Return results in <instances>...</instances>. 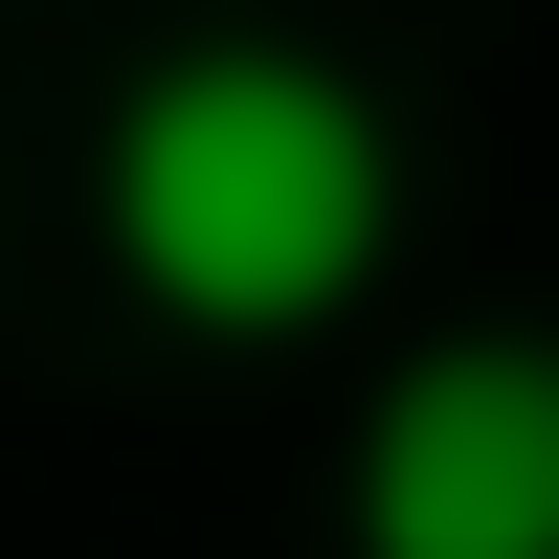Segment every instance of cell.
<instances>
[{"instance_id":"cell-1","label":"cell","mask_w":559,"mask_h":559,"mask_svg":"<svg viewBox=\"0 0 559 559\" xmlns=\"http://www.w3.org/2000/svg\"><path fill=\"white\" fill-rule=\"evenodd\" d=\"M90 224L224 358L336 336L381 292V247H403V112L292 23H179V45H134L112 134H90Z\"/></svg>"},{"instance_id":"cell-2","label":"cell","mask_w":559,"mask_h":559,"mask_svg":"<svg viewBox=\"0 0 559 559\" xmlns=\"http://www.w3.org/2000/svg\"><path fill=\"white\" fill-rule=\"evenodd\" d=\"M358 559H559V336H426L381 403H358V471H336Z\"/></svg>"}]
</instances>
